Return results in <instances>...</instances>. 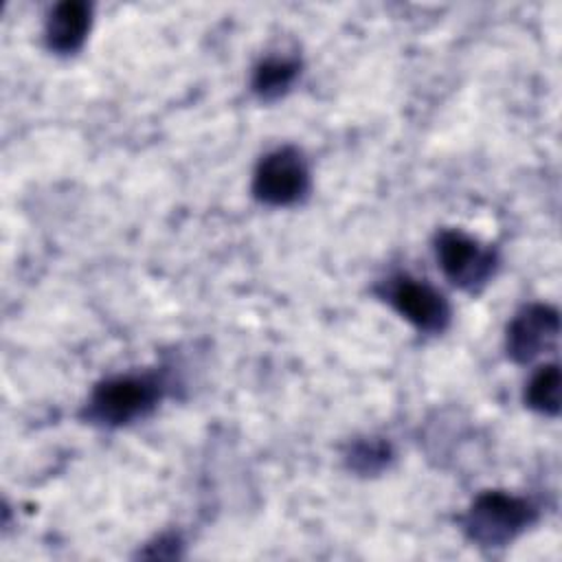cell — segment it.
I'll list each match as a JSON object with an SVG mask.
<instances>
[{
  "label": "cell",
  "instance_id": "1",
  "mask_svg": "<svg viewBox=\"0 0 562 562\" xmlns=\"http://www.w3.org/2000/svg\"><path fill=\"white\" fill-rule=\"evenodd\" d=\"M160 397L162 382L151 373L112 375L92 389L86 415L99 426L116 428L149 415Z\"/></svg>",
  "mask_w": 562,
  "mask_h": 562
},
{
  "label": "cell",
  "instance_id": "2",
  "mask_svg": "<svg viewBox=\"0 0 562 562\" xmlns=\"http://www.w3.org/2000/svg\"><path fill=\"white\" fill-rule=\"evenodd\" d=\"M538 518L531 501L490 490L479 494L463 516L465 536L479 547H505L529 529Z\"/></svg>",
  "mask_w": 562,
  "mask_h": 562
},
{
  "label": "cell",
  "instance_id": "3",
  "mask_svg": "<svg viewBox=\"0 0 562 562\" xmlns=\"http://www.w3.org/2000/svg\"><path fill=\"white\" fill-rule=\"evenodd\" d=\"M310 191V167L305 156L290 145L268 151L255 167L252 193L268 206H290Z\"/></svg>",
  "mask_w": 562,
  "mask_h": 562
},
{
  "label": "cell",
  "instance_id": "4",
  "mask_svg": "<svg viewBox=\"0 0 562 562\" xmlns=\"http://www.w3.org/2000/svg\"><path fill=\"white\" fill-rule=\"evenodd\" d=\"M435 252L446 279L463 290H479L496 270V252L463 231L446 228L435 239Z\"/></svg>",
  "mask_w": 562,
  "mask_h": 562
},
{
  "label": "cell",
  "instance_id": "5",
  "mask_svg": "<svg viewBox=\"0 0 562 562\" xmlns=\"http://www.w3.org/2000/svg\"><path fill=\"white\" fill-rule=\"evenodd\" d=\"M384 296L393 310L424 334H439L450 323V305L446 296L430 283L408 274L391 277Z\"/></svg>",
  "mask_w": 562,
  "mask_h": 562
},
{
  "label": "cell",
  "instance_id": "6",
  "mask_svg": "<svg viewBox=\"0 0 562 562\" xmlns=\"http://www.w3.org/2000/svg\"><path fill=\"white\" fill-rule=\"evenodd\" d=\"M560 334L558 310L542 303H531L522 307L507 325L505 349L516 362H529L542 351L553 347Z\"/></svg>",
  "mask_w": 562,
  "mask_h": 562
},
{
  "label": "cell",
  "instance_id": "7",
  "mask_svg": "<svg viewBox=\"0 0 562 562\" xmlns=\"http://www.w3.org/2000/svg\"><path fill=\"white\" fill-rule=\"evenodd\" d=\"M92 7L83 0H64L57 2L44 24L46 46L57 55L77 53L90 31Z\"/></svg>",
  "mask_w": 562,
  "mask_h": 562
},
{
  "label": "cell",
  "instance_id": "8",
  "mask_svg": "<svg viewBox=\"0 0 562 562\" xmlns=\"http://www.w3.org/2000/svg\"><path fill=\"white\" fill-rule=\"evenodd\" d=\"M299 61L290 57H266L252 70V90L259 99L272 101L283 97L299 77Z\"/></svg>",
  "mask_w": 562,
  "mask_h": 562
},
{
  "label": "cell",
  "instance_id": "9",
  "mask_svg": "<svg viewBox=\"0 0 562 562\" xmlns=\"http://www.w3.org/2000/svg\"><path fill=\"white\" fill-rule=\"evenodd\" d=\"M525 402L531 411L555 417L560 413V369L555 362L540 367L525 389Z\"/></svg>",
  "mask_w": 562,
  "mask_h": 562
},
{
  "label": "cell",
  "instance_id": "10",
  "mask_svg": "<svg viewBox=\"0 0 562 562\" xmlns=\"http://www.w3.org/2000/svg\"><path fill=\"white\" fill-rule=\"evenodd\" d=\"M391 446L382 439H362L356 441L347 454L349 468L367 474V472H378L382 470L389 459H391Z\"/></svg>",
  "mask_w": 562,
  "mask_h": 562
}]
</instances>
